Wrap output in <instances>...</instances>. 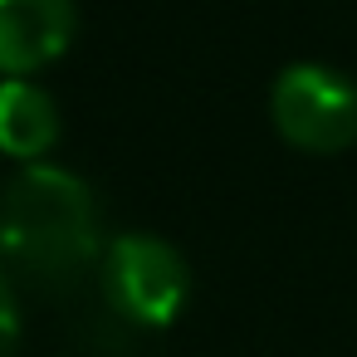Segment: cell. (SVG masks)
<instances>
[{
	"mask_svg": "<svg viewBox=\"0 0 357 357\" xmlns=\"http://www.w3.org/2000/svg\"><path fill=\"white\" fill-rule=\"evenodd\" d=\"M274 128L303 152H337L357 137V84L333 64H289L269 89Z\"/></svg>",
	"mask_w": 357,
	"mask_h": 357,
	"instance_id": "7a4b0ae2",
	"label": "cell"
},
{
	"mask_svg": "<svg viewBox=\"0 0 357 357\" xmlns=\"http://www.w3.org/2000/svg\"><path fill=\"white\" fill-rule=\"evenodd\" d=\"M103 294L123 318L157 328L181 313V303L191 294V274H186V259L176 255V245L128 230L103 245Z\"/></svg>",
	"mask_w": 357,
	"mask_h": 357,
	"instance_id": "3957f363",
	"label": "cell"
},
{
	"mask_svg": "<svg viewBox=\"0 0 357 357\" xmlns=\"http://www.w3.org/2000/svg\"><path fill=\"white\" fill-rule=\"evenodd\" d=\"M103 255V215L93 186L54 162L20 167L0 191V259L10 269L64 284Z\"/></svg>",
	"mask_w": 357,
	"mask_h": 357,
	"instance_id": "6da1fadb",
	"label": "cell"
},
{
	"mask_svg": "<svg viewBox=\"0 0 357 357\" xmlns=\"http://www.w3.org/2000/svg\"><path fill=\"white\" fill-rule=\"evenodd\" d=\"M74 0H0V74L25 79L64 54Z\"/></svg>",
	"mask_w": 357,
	"mask_h": 357,
	"instance_id": "277c9868",
	"label": "cell"
},
{
	"mask_svg": "<svg viewBox=\"0 0 357 357\" xmlns=\"http://www.w3.org/2000/svg\"><path fill=\"white\" fill-rule=\"evenodd\" d=\"M20 342V308H15V294L6 284V274H0V357H10Z\"/></svg>",
	"mask_w": 357,
	"mask_h": 357,
	"instance_id": "8992f818",
	"label": "cell"
},
{
	"mask_svg": "<svg viewBox=\"0 0 357 357\" xmlns=\"http://www.w3.org/2000/svg\"><path fill=\"white\" fill-rule=\"evenodd\" d=\"M59 137V108L54 93L35 79H0V152L30 162H45V152Z\"/></svg>",
	"mask_w": 357,
	"mask_h": 357,
	"instance_id": "5b68a950",
	"label": "cell"
}]
</instances>
